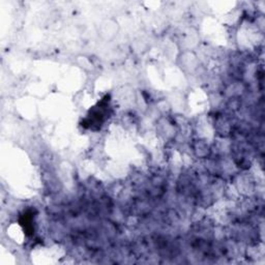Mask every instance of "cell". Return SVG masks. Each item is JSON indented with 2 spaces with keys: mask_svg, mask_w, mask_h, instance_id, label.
I'll use <instances>...</instances> for the list:
<instances>
[{
  "mask_svg": "<svg viewBox=\"0 0 265 265\" xmlns=\"http://www.w3.org/2000/svg\"><path fill=\"white\" fill-rule=\"evenodd\" d=\"M118 32V24L113 20H105L103 22L100 33L105 40H112L114 36Z\"/></svg>",
  "mask_w": 265,
  "mask_h": 265,
  "instance_id": "1",
  "label": "cell"
}]
</instances>
